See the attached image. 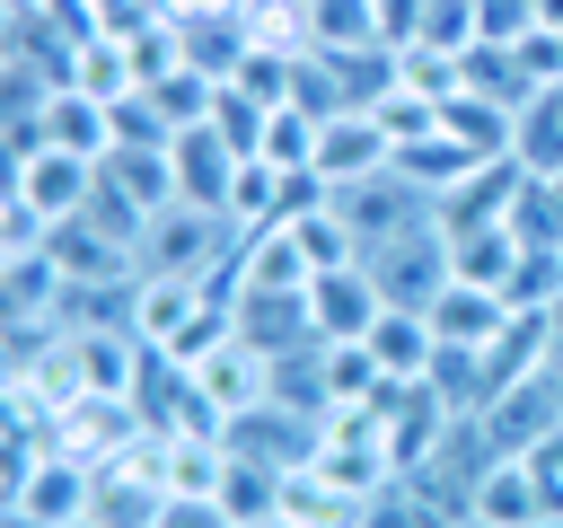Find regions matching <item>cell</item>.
<instances>
[{"label": "cell", "instance_id": "1", "mask_svg": "<svg viewBox=\"0 0 563 528\" xmlns=\"http://www.w3.org/2000/svg\"><path fill=\"white\" fill-rule=\"evenodd\" d=\"M238 255V220L211 211V202H158L150 229H141V273H176V282H202Z\"/></svg>", "mask_w": 563, "mask_h": 528}, {"label": "cell", "instance_id": "2", "mask_svg": "<svg viewBox=\"0 0 563 528\" xmlns=\"http://www.w3.org/2000/svg\"><path fill=\"white\" fill-rule=\"evenodd\" d=\"M361 264H369V282H378L387 308H431V299L457 282V264H449V229H440V220H413V229L378 238Z\"/></svg>", "mask_w": 563, "mask_h": 528}, {"label": "cell", "instance_id": "3", "mask_svg": "<svg viewBox=\"0 0 563 528\" xmlns=\"http://www.w3.org/2000/svg\"><path fill=\"white\" fill-rule=\"evenodd\" d=\"M317 431H325L317 414H299V405L264 396V405H246V414H229V422H220V449H229V458H255V466H282V475H290V466H308V458H317Z\"/></svg>", "mask_w": 563, "mask_h": 528}, {"label": "cell", "instance_id": "4", "mask_svg": "<svg viewBox=\"0 0 563 528\" xmlns=\"http://www.w3.org/2000/svg\"><path fill=\"white\" fill-rule=\"evenodd\" d=\"M475 422H484L493 458H528L545 431H563V370H528V378H510Z\"/></svg>", "mask_w": 563, "mask_h": 528}, {"label": "cell", "instance_id": "5", "mask_svg": "<svg viewBox=\"0 0 563 528\" xmlns=\"http://www.w3.org/2000/svg\"><path fill=\"white\" fill-rule=\"evenodd\" d=\"M334 211H343V229L361 238V255L378 246V238H396V229H413V220H431V194L387 158L378 176H361V185H334Z\"/></svg>", "mask_w": 563, "mask_h": 528}, {"label": "cell", "instance_id": "6", "mask_svg": "<svg viewBox=\"0 0 563 528\" xmlns=\"http://www.w3.org/2000/svg\"><path fill=\"white\" fill-rule=\"evenodd\" d=\"M158 510H167V484H158L141 440L123 458H97V475H88V519L97 528H158Z\"/></svg>", "mask_w": 563, "mask_h": 528}, {"label": "cell", "instance_id": "7", "mask_svg": "<svg viewBox=\"0 0 563 528\" xmlns=\"http://www.w3.org/2000/svg\"><path fill=\"white\" fill-rule=\"evenodd\" d=\"M396 158V141H387V123L369 114V106H334V114H317V176L325 185H361V176H378Z\"/></svg>", "mask_w": 563, "mask_h": 528}, {"label": "cell", "instance_id": "8", "mask_svg": "<svg viewBox=\"0 0 563 528\" xmlns=\"http://www.w3.org/2000/svg\"><path fill=\"white\" fill-rule=\"evenodd\" d=\"M378 317H387V299H378V282H369L361 255L334 264V273H308V326H317V343H361Z\"/></svg>", "mask_w": 563, "mask_h": 528}, {"label": "cell", "instance_id": "9", "mask_svg": "<svg viewBox=\"0 0 563 528\" xmlns=\"http://www.w3.org/2000/svg\"><path fill=\"white\" fill-rule=\"evenodd\" d=\"M88 475H97V466L53 440V449H35V466L9 484V510L44 519V528H70V519H88Z\"/></svg>", "mask_w": 563, "mask_h": 528}, {"label": "cell", "instance_id": "10", "mask_svg": "<svg viewBox=\"0 0 563 528\" xmlns=\"http://www.w3.org/2000/svg\"><path fill=\"white\" fill-rule=\"evenodd\" d=\"M229 326H238V343H255V352H299V343H317V326H308V282L299 290H229Z\"/></svg>", "mask_w": 563, "mask_h": 528}, {"label": "cell", "instance_id": "11", "mask_svg": "<svg viewBox=\"0 0 563 528\" xmlns=\"http://www.w3.org/2000/svg\"><path fill=\"white\" fill-rule=\"evenodd\" d=\"M88 185H97V158H79V150H35L26 167H9V202L44 211V220H70L88 202Z\"/></svg>", "mask_w": 563, "mask_h": 528}, {"label": "cell", "instance_id": "12", "mask_svg": "<svg viewBox=\"0 0 563 528\" xmlns=\"http://www.w3.org/2000/svg\"><path fill=\"white\" fill-rule=\"evenodd\" d=\"M194 387L211 396V414L229 422V414H246V405H264L273 396V352H255V343H211L202 361H194Z\"/></svg>", "mask_w": 563, "mask_h": 528}, {"label": "cell", "instance_id": "13", "mask_svg": "<svg viewBox=\"0 0 563 528\" xmlns=\"http://www.w3.org/2000/svg\"><path fill=\"white\" fill-rule=\"evenodd\" d=\"M167 158H176V194H185V202H211V211H229L238 150H229V132H220V123H185V132L167 141Z\"/></svg>", "mask_w": 563, "mask_h": 528}, {"label": "cell", "instance_id": "14", "mask_svg": "<svg viewBox=\"0 0 563 528\" xmlns=\"http://www.w3.org/2000/svg\"><path fill=\"white\" fill-rule=\"evenodd\" d=\"M519 185H528L519 158H484L466 185H449V194L431 202V220H440L449 238H457V229H493V220H510V194H519Z\"/></svg>", "mask_w": 563, "mask_h": 528}, {"label": "cell", "instance_id": "15", "mask_svg": "<svg viewBox=\"0 0 563 528\" xmlns=\"http://www.w3.org/2000/svg\"><path fill=\"white\" fill-rule=\"evenodd\" d=\"M53 264H62V282H141V255L123 246V238H106V229H88V220H53Z\"/></svg>", "mask_w": 563, "mask_h": 528}, {"label": "cell", "instance_id": "16", "mask_svg": "<svg viewBox=\"0 0 563 528\" xmlns=\"http://www.w3.org/2000/svg\"><path fill=\"white\" fill-rule=\"evenodd\" d=\"M475 519H484V528H545V519H554L545 493H537V475H528V458H493V466L475 475Z\"/></svg>", "mask_w": 563, "mask_h": 528}, {"label": "cell", "instance_id": "17", "mask_svg": "<svg viewBox=\"0 0 563 528\" xmlns=\"http://www.w3.org/2000/svg\"><path fill=\"white\" fill-rule=\"evenodd\" d=\"M501 158H510V150H501ZM396 167H405V176H413V185H422V194L440 202L449 185H466V176L484 167V150H475V141H457V132L440 123V132H422V141H405V150H396Z\"/></svg>", "mask_w": 563, "mask_h": 528}, {"label": "cell", "instance_id": "18", "mask_svg": "<svg viewBox=\"0 0 563 528\" xmlns=\"http://www.w3.org/2000/svg\"><path fill=\"white\" fill-rule=\"evenodd\" d=\"M510 158L528 176H563V88H537L519 114H510Z\"/></svg>", "mask_w": 563, "mask_h": 528}, {"label": "cell", "instance_id": "19", "mask_svg": "<svg viewBox=\"0 0 563 528\" xmlns=\"http://www.w3.org/2000/svg\"><path fill=\"white\" fill-rule=\"evenodd\" d=\"M44 132H53V150H79V158H106L114 150L106 97H88V88H53L44 97Z\"/></svg>", "mask_w": 563, "mask_h": 528}, {"label": "cell", "instance_id": "20", "mask_svg": "<svg viewBox=\"0 0 563 528\" xmlns=\"http://www.w3.org/2000/svg\"><path fill=\"white\" fill-rule=\"evenodd\" d=\"M501 317H510V299H501V290H475V282H449V290L431 299V334H440V343H493Z\"/></svg>", "mask_w": 563, "mask_h": 528}, {"label": "cell", "instance_id": "21", "mask_svg": "<svg viewBox=\"0 0 563 528\" xmlns=\"http://www.w3.org/2000/svg\"><path fill=\"white\" fill-rule=\"evenodd\" d=\"M70 88H88V97H106V106H114V97H132V88H141L132 44H123V35H106V26H97V35H79V53H70Z\"/></svg>", "mask_w": 563, "mask_h": 528}, {"label": "cell", "instance_id": "22", "mask_svg": "<svg viewBox=\"0 0 563 528\" xmlns=\"http://www.w3.org/2000/svg\"><path fill=\"white\" fill-rule=\"evenodd\" d=\"M449 264H457V282H475V290H510V264H519V238L493 220V229H457L449 238Z\"/></svg>", "mask_w": 563, "mask_h": 528}, {"label": "cell", "instance_id": "23", "mask_svg": "<svg viewBox=\"0 0 563 528\" xmlns=\"http://www.w3.org/2000/svg\"><path fill=\"white\" fill-rule=\"evenodd\" d=\"M317 370H325V405L334 414L343 405H378V387H387V370H378L369 343H317Z\"/></svg>", "mask_w": 563, "mask_h": 528}, {"label": "cell", "instance_id": "24", "mask_svg": "<svg viewBox=\"0 0 563 528\" xmlns=\"http://www.w3.org/2000/svg\"><path fill=\"white\" fill-rule=\"evenodd\" d=\"M308 53H352V44H378V0H308Z\"/></svg>", "mask_w": 563, "mask_h": 528}, {"label": "cell", "instance_id": "25", "mask_svg": "<svg viewBox=\"0 0 563 528\" xmlns=\"http://www.w3.org/2000/svg\"><path fill=\"white\" fill-rule=\"evenodd\" d=\"M97 167H106V176H114V185H123V194H132L141 211L176 202V158H167V150H106Z\"/></svg>", "mask_w": 563, "mask_h": 528}, {"label": "cell", "instance_id": "26", "mask_svg": "<svg viewBox=\"0 0 563 528\" xmlns=\"http://www.w3.org/2000/svg\"><path fill=\"white\" fill-rule=\"evenodd\" d=\"M282 466H255V458H229L220 466V510L229 519H264V510H282Z\"/></svg>", "mask_w": 563, "mask_h": 528}, {"label": "cell", "instance_id": "27", "mask_svg": "<svg viewBox=\"0 0 563 528\" xmlns=\"http://www.w3.org/2000/svg\"><path fill=\"white\" fill-rule=\"evenodd\" d=\"M229 79H238L255 106H290V97H299V53H282V44H255V53H246Z\"/></svg>", "mask_w": 563, "mask_h": 528}, {"label": "cell", "instance_id": "28", "mask_svg": "<svg viewBox=\"0 0 563 528\" xmlns=\"http://www.w3.org/2000/svg\"><path fill=\"white\" fill-rule=\"evenodd\" d=\"M255 158H273V167H308V158H317V114H308V106H273Z\"/></svg>", "mask_w": 563, "mask_h": 528}, {"label": "cell", "instance_id": "29", "mask_svg": "<svg viewBox=\"0 0 563 528\" xmlns=\"http://www.w3.org/2000/svg\"><path fill=\"white\" fill-rule=\"evenodd\" d=\"M158 528H238L211 493H167V510H158Z\"/></svg>", "mask_w": 563, "mask_h": 528}, {"label": "cell", "instance_id": "30", "mask_svg": "<svg viewBox=\"0 0 563 528\" xmlns=\"http://www.w3.org/2000/svg\"><path fill=\"white\" fill-rule=\"evenodd\" d=\"M422 9H431V0H378V35H387V44H413Z\"/></svg>", "mask_w": 563, "mask_h": 528}, {"label": "cell", "instance_id": "31", "mask_svg": "<svg viewBox=\"0 0 563 528\" xmlns=\"http://www.w3.org/2000/svg\"><path fill=\"white\" fill-rule=\"evenodd\" d=\"M545 326H554V361H563V299H545Z\"/></svg>", "mask_w": 563, "mask_h": 528}, {"label": "cell", "instance_id": "32", "mask_svg": "<svg viewBox=\"0 0 563 528\" xmlns=\"http://www.w3.org/2000/svg\"><path fill=\"white\" fill-rule=\"evenodd\" d=\"M238 528H299L290 510H264V519H238Z\"/></svg>", "mask_w": 563, "mask_h": 528}, {"label": "cell", "instance_id": "33", "mask_svg": "<svg viewBox=\"0 0 563 528\" xmlns=\"http://www.w3.org/2000/svg\"><path fill=\"white\" fill-rule=\"evenodd\" d=\"M9 528H44V519H26V510H9Z\"/></svg>", "mask_w": 563, "mask_h": 528}, {"label": "cell", "instance_id": "34", "mask_svg": "<svg viewBox=\"0 0 563 528\" xmlns=\"http://www.w3.org/2000/svg\"><path fill=\"white\" fill-rule=\"evenodd\" d=\"M554 370H563V361H554Z\"/></svg>", "mask_w": 563, "mask_h": 528}]
</instances>
